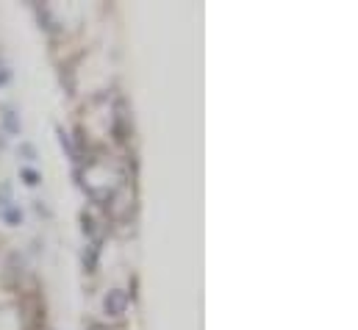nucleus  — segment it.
I'll return each mask as SVG.
<instances>
[{
	"mask_svg": "<svg viewBox=\"0 0 358 330\" xmlns=\"http://www.w3.org/2000/svg\"><path fill=\"white\" fill-rule=\"evenodd\" d=\"M103 308H106V314H108V317H122V314H125V308H128V294H125V292H120V289L108 292V297H106Z\"/></svg>",
	"mask_w": 358,
	"mask_h": 330,
	"instance_id": "obj_1",
	"label": "nucleus"
},
{
	"mask_svg": "<svg viewBox=\"0 0 358 330\" xmlns=\"http://www.w3.org/2000/svg\"><path fill=\"white\" fill-rule=\"evenodd\" d=\"M22 178H25V183H28V186H34V183L39 180V178H36V172H31V169H25V172H22Z\"/></svg>",
	"mask_w": 358,
	"mask_h": 330,
	"instance_id": "obj_2",
	"label": "nucleus"
},
{
	"mask_svg": "<svg viewBox=\"0 0 358 330\" xmlns=\"http://www.w3.org/2000/svg\"><path fill=\"white\" fill-rule=\"evenodd\" d=\"M6 78H8V73H6V67L0 64V83H6Z\"/></svg>",
	"mask_w": 358,
	"mask_h": 330,
	"instance_id": "obj_3",
	"label": "nucleus"
},
{
	"mask_svg": "<svg viewBox=\"0 0 358 330\" xmlns=\"http://www.w3.org/2000/svg\"><path fill=\"white\" fill-rule=\"evenodd\" d=\"M90 330H108V328H103V325H94V328H90Z\"/></svg>",
	"mask_w": 358,
	"mask_h": 330,
	"instance_id": "obj_4",
	"label": "nucleus"
}]
</instances>
